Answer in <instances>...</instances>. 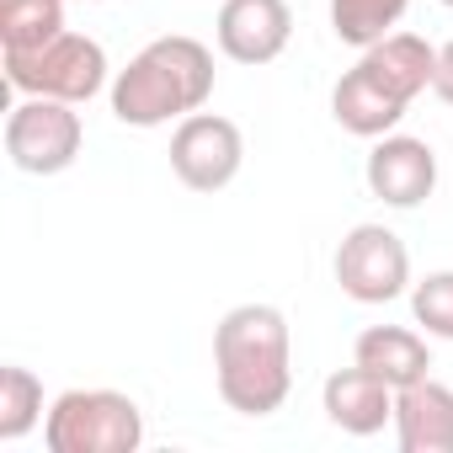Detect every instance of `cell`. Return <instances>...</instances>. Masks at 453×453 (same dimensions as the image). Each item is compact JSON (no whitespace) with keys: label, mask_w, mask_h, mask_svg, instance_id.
Listing matches in <instances>:
<instances>
[{"label":"cell","mask_w":453,"mask_h":453,"mask_svg":"<svg viewBox=\"0 0 453 453\" xmlns=\"http://www.w3.org/2000/svg\"><path fill=\"white\" fill-rule=\"evenodd\" d=\"M246 165V134L241 123L219 112H187L171 134V171L192 192H224Z\"/></svg>","instance_id":"cell-7"},{"label":"cell","mask_w":453,"mask_h":453,"mask_svg":"<svg viewBox=\"0 0 453 453\" xmlns=\"http://www.w3.org/2000/svg\"><path fill=\"white\" fill-rule=\"evenodd\" d=\"M49 453H139L144 411L123 389H65L43 416Z\"/></svg>","instance_id":"cell-3"},{"label":"cell","mask_w":453,"mask_h":453,"mask_svg":"<svg viewBox=\"0 0 453 453\" xmlns=\"http://www.w3.org/2000/svg\"><path fill=\"white\" fill-rule=\"evenodd\" d=\"M432 96L453 107V43L437 49V75H432Z\"/></svg>","instance_id":"cell-19"},{"label":"cell","mask_w":453,"mask_h":453,"mask_svg":"<svg viewBox=\"0 0 453 453\" xmlns=\"http://www.w3.org/2000/svg\"><path fill=\"white\" fill-rule=\"evenodd\" d=\"M352 363H363L368 373H379L389 389H405L416 379L432 373V347H426V331H411V326H368L352 347Z\"/></svg>","instance_id":"cell-13"},{"label":"cell","mask_w":453,"mask_h":453,"mask_svg":"<svg viewBox=\"0 0 453 453\" xmlns=\"http://www.w3.org/2000/svg\"><path fill=\"white\" fill-rule=\"evenodd\" d=\"M70 0H0V54H33L65 33Z\"/></svg>","instance_id":"cell-15"},{"label":"cell","mask_w":453,"mask_h":453,"mask_svg":"<svg viewBox=\"0 0 453 453\" xmlns=\"http://www.w3.org/2000/svg\"><path fill=\"white\" fill-rule=\"evenodd\" d=\"M442 6H448V12H453V0H442Z\"/></svg>","instance_id":"cell-21"},{"label":"cell","mask_w":453,"mask_h":453,"mask_svg":"<svg viewBox=\"0 0 453 453\" xmlns=\"http://www.w3.org/2000/svg\"><path fill=\"white\" fill-rule=\"evenodd\" d=\"M6 65V86L17 96H54V102H91L107 86V54L96 38L86 33H59L54 43L33 49V54H0Z\"/></svg>","instance_id":"cell-4"},{"label":"cell","mask_w":453,"mask_h":453,"mask_svg":"<svg viewBox=\"0 0 453 453\" xmlns=\"http://www.w3.org/2000/svg\"><path fill=\"white\" fill-rule=\"evenodd\" d=\"M395 442L405 453H453V389L432 373L395 389Z\"/></svg>","instance_id":"cell-11"},{"label":"cell","mask_w":453,"mask_h":453,"mask_svg":"<svg viewBox=\"0 0 453 453\" xmlns=\"http://www.w3.org/2000/svg\"><path fill=\"white\" fill-rule=\"evenodd\" d=\"M219 54L235 65H273L294 38L288 0H224L213 22Z\"/></svg>","instance_id":"cell-9"},{"label":"cell","mask_w":453,"mask_h":453,"mask_svg":"<svg viewBox=\"0 0 453 453\" xmlns=\"http://www.w3.org/2000/svg\"><path fill=\"white\" fill-rule=\"evenodd\" d=\"M320 411L347 437H373V432H384V421H395V389L379 373H368L363 363H352V368H336L326 379Z\"/></svg>","instance_id":"cell-10"},{"label":"cell","mask_w":453,"mask_h":453,"mask_svg":"<svg viewBox=\"0 0 453 453\" xmlns=\"http://www.w3.org/2000/svg\"><path fill=\"white\" fill-rule=\"evenodd\" d=\"M363 181L389 208H421L437 192V150L416 134H384L368 150Z\"/></svg>","instance_id":"cell-8"},{"label":"cell","mask_w":453,"mask_h":453,"mask_svg":"<svg viewBox=\"0 0 453 453\" xmlns=\"http://www.w3.org/2000/svg\"><path fill=\"white\" fill-rule=\"evenodd\" d=\"M86 144V123L75 112V102H54V96H22L6 118V155L17 171L27 176H59L81 160Z\"/></svg>","instance_id":"cell-5"},{"label":"cell","mask_w":453,"mask_h":453,"mask_svg":"<svg viewBox=\"0 0 453 453\" xmlns=\"http://www.w3.org/2000/svg\"><path fill=\"white\" fill-rule=\"evenodd\" d=\"M43 379L22 363L0 368V442H22L33 426H43Z\"/></svg>","instance_id":"cell-16"},{"label":"cell","mask_w":453,"mask_h":453,"mask_svg":"<svg viewBox=\"0 0 453 453\" xmlns=\"http://www.w3.org/2000/svg\"><path fill=\"white\" fill-rule=\"evenodd\" d=\"M81 6H96V0H81Z\"/></svg>","instance_id":"cell-20"},{"label":"cell","mask_w":453,"mask_h":453,"mask_svg":"<svg viewBox=\"0 0 453 453\" xmlns=\"http://www.w3.org/2000/svg\"><path fill=\"white\" fill-rule=\"evenodd\" d=\"M112 118L123 128H165L181 123L187 112H203V102L213 96V54L208 43L187 38V33H165L155 43H144L128 70L112 75Z\"/></svg>","instance_id":"cell-2"},{"label":"cell","mask_w":453,"mask_h":453,"mask_svg":"<svg viewBox=\"0 0 453 453\" xmlns=\"http://www.w3.org/2000/svg\"><path fill=\"white\" fill-rule=\"evenodd\" d=\"M336 283L357 304H389L411 294V251L384 224H352L336 246Z\"/></svg>","instance_id":"cell-6"},{"label":"cell","mask_w":453,"mask_h":453,"mask_svg":"<svg viewBox=\"0 0 453 453\" xmlns=\"http://www.w3.org/2000/svg\"><path fill=\"white\" fill-rule=\"evenodd\" d=\"M389 96H400L405 107L421 96V91H432V75H437V49L426 43V38H416V33H389V38H379V43H368L363 49V59H357Z\"/></svg>","instance_id":"cell-12"},{"label":"cell","mask_w":453,"mask_h":453,"mask_svg":"<svg viewBox=\"0 0 453 453\" xmlns=\"http://www.w3.org/2000/svg\"><path fill=\"white\" fill-rule=\"evenodd\" d=\"M405 12H411V0H331V33L352 49H368L389 38Z\"/></svg>","instance_id":"cell-17"},{"label":"cell","mask_w":453,"mask_h":453,"mask_svg":"<svg viewBox=\"0 0 453 453\" xmlns=\"http://www.w3.org/2000/svg\"><path fill=\"white\" fill-rule=\"evenodd\" d=\"M213 384L241 416L283 411L294 389V331L278 304H235L213 326Z\"/></svg>","instance_id":"cell-1"},{"label":"cell","mask_w":453,"mask_h":453,"mask_svg":"<svg viewBox=\"0 0 453 453\" xmlns=\"http://www.w3.org/2000/svg\"><path fill=\"white\" fill-rule=\"evenodd\" d=\"M411 315L426 336L453 342V267L448 273H426L421 283H411Z\"/></svg>","instance_id":"cell-18"},{"label":"cell","mask_w":453,"mask_h":453,"mask_svg":"<svg viewBox=\"0 0 453 453\" xmlns=\"http://www.w3.org/2000/svg\"><path fill=\"white\" fill-rule=\"evenodd\" d=\"M405 112H411V107H405L400 96H389L363 65H352V70L336 81V91H331V118H336L347 134H357V139H384V134H395Z\"/></svg>","instance_id":"cell-14"}]
</instances>
